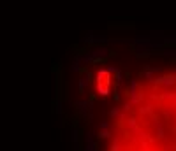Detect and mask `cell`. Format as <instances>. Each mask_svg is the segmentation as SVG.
<instances>
[{"label":"cell","mask_w":176,"mask_h":151,"mask_svg":"<svg viewBox=\"0 0 176 151\" xmlns=\"http://www.w3.org/2000/svg\"><path fill=\"white\" fill-rule=\"evenodd\" d=\"M106 151H176V76L138 84L113 111Z\"/></svg>","instance_id":"6da1fadb"}]
</instances>
